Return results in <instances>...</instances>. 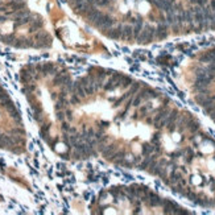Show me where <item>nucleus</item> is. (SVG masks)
Masks as SVG:
<instances>
[{
  "label": "nucleus",
  "mask_w": 215,
  "mask_h": 215,
  "mask_svg": "<svg viewBox=\"0 0 215 215\" xmlns=\"http://www.w3.org/2000/svg\"><path fill=\"white\" fill-rule=\"evenodd\" d=\"M183 77L191 99L215 124V48L195 54Z\"/></svg>",
  "instance_id": "nucleus-1"
}]
</instances>
